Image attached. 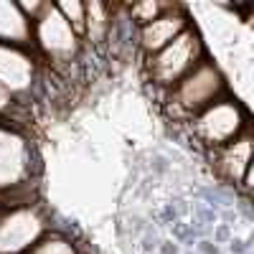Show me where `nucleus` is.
Segmentation results:
<instances>
[{
  "mask_svg": "<svg viewBox=\"0 0 254 254\" xmlns=\"http://www.w3.org/2000/svg\"><path fill=\"white\" fill-rule=\"evenodd\" d=\"M36 173L38 155L26 127L0 122V193L10 196L13 206L36 201Z\"/></svg>",
  "mask_w": 254,
  "mask_h": 254,
  "instance_id": "1",
  "label": "nucleus"
},
{
  "mask_svg": "<svg viewBox=\"0 0 254 254\" xmlns=\"http://www.w3.org/2000/svg\"><path fill=\"white\" fill-rule=\"evenodd\" d=\"M226 94H229V81L221 66L211 56H206L193 71L186 74L173 89L163 94V110L171 122L186 125L201 110L224 99Z\"/></svg>",
  "mask_w": 254,
  "mask_h": 254,
  "instance_id": "2",
  "label": "nucleus"
},
{
  "mask_svg": "<svg viewBox=\"0 0 254 254\" xmlns=\"http://www.w3.org/2000/svg\"><path fill=\"white\" fill-rule=\"evenodd\" d=\"M183 127L188 130L190 140L198 147H203L206 153H214L219 147L229 145L231 140H237L239 135L252 130V115H249L244 102L226 94L224 99H219L214 104H208L206 110H201Z\"/></svg>",
  "mask_w": 254,
  "mask_h": 254,
  "instance_id": "3",
  "label": "nucleus"
},
{
  "mask_svg": "<svg viewBox=\"0 0 254 254\" xmlns=\"http://www.w3.org/2000/svg\"><path fill=\"white\" fill-rule=\"evenodd\" d=\"M206 56L208 54H206L203 36L198 33V28L193 23H190L165 49H160L153 56H145V76L163 97L168 89H173L186 74L193 71Z\"/></svg>",
  "mask_w": 254,
  "mask_h": 254,
  "instance_id": "4",
  "label": "nucleus"
},
{
  "mask_svg": "<svg viewBox=\"0 0 254 254\" xmlns=\"http://www.w3.org/2000/svg\"><path fill=\"white\" fill-rule=\"evenodd\" d=\"M81 49V36L61 18L54 3H46L41 15L33 20V51L41 64H49L56 71H69L79 61Z\"/></svg>",
  "mask_w": 254,
  "mask_h": 254,
  "instance_id": "5",
  "label": "nucleus"
},
{
  "mask_svg": "<svg viewBox=\"0 0 254 254\" xmlns=\"http://www.w3.org/2000/svg\"><path fill=\"white\" fill-rule=\"evenodd\" d=\"M51 231V219L38 201L8 206L0 214V254H26Z\"/></svg>",
  "mask_w": 254,
  "mask_h": 254,
  "instance_id": "6",
  "label": "nucleus"
},
{
  "mask_svg": "<svg viewBox=\"0 0 254 254\" xmlns=\"http://www.w3.org/2000/svg\"><path fill=\"white\" fill-rule=\"evenodd\" d=\"M44 64L33 49H18L0 44V87L15 99L28 102L41 81Z\"/></svg>",
  "mask_w": 254,
  "mask_h": 254,
  "instance_id": "7",
  "label": "nucleus"
},
{
  "mask_svg": "<svg viewBox=\"0 0 254 254\" xmlns=\"http://www.w3.org/2000/svg\"><path fill=\"white\" fill-rule=\"evenodd\" d=\"M188 26H190V15H188L186 5L173 3L163 15H158V18L150 20L147 26H142V28L135 31V46H137V51L142 54V59H145V56H153V54H158L160 49H165V46L171 44L178 33H183Z\"/></svg>",
  "mask_w": 254,
  "mask_h": 254,
  "instance_id": "8",
  "label": "nucleus"
},
{
  "mask_svg": "<svg viewBox=\"0 0 254 254\" xmlns=\"http://www.w3.org/2000/svg\"><path fill=\"white\" fill-rule=\"evenodd\" d=\"M252 153H254V135L249 130L208 155H211V165H214L216 176L224 183L239 188L252 176Z\"/></svg>",
  "mask_w": 254,
  "mask_h": 254,
  "instance_id": "9",
  "label": "nucleus"
},
{
  "mask_svg": "<svg viewBox=\"0 0 254 254\" xmlns=\"http://www.w3.org/2000/svg\"><path fill=\"white\" fill-rule=\"evenodd\" d=\"M0 44L33 49V23L20 13L15 0H0Z\"/></svg>",
  "mask_w": 254,
  "mask_h": 254,
  "instance_id": "10",
  "label": "nucleus"
},
{
  "mask_svg": "<svg viewBox=\"0 0 254 254\" xmlns=\"http://www.w3.org/2000/svg\"><path fill=\"white\" fill-rule=\"evenodd\" d=\"M115 10H117V5H107V3H99V0L87 3V18H84L81 41H87L92 46H102L112 33Z\"/></svg>",
  "mask_w": 254,
  "mask_h": 254,
  "instance_id": "11",
  "label": "nucleus"
},
{
  "mask_svg": "<svg viewBox=\"0 0 254 254\" xmlns=\"http://www.w3.org/2000/svg\"><path fill=\"white\" fill-rule=\"evenodd\" d=\"M171 5L173 3H165V0H137V3L125 5V15L132 23V28L137 31V28L147 26L150 20H155L158 15H163Z\"/></svg>",
  "mask_w": 254,
  "mask_h": 254,
  "instance_id": "12",
  "label": "nucleus"
},
{
  "mask_svg": "<svg viewBox=\"0 0 254 254\" xmlns=\"http://www.w3.org/2000/svg\"><path fill=\"white\" fill-rule=\"evenodd\" d=\"M26 254H81V252H79V244L69 234L51 229L49 234L41 237Z\"/></svg>",
  "mask_w": 254,
  "mask_h": 254,
  "instance_id": "13",
  "label": "nucleus"
},
{
  "mask_svg": "<svg viewBox=\"0 0 254 254\" xmlns=\"http://www.w3.org/2000/svg\"><path fill=\"white\" fill-rule=\"evenodd\" d=\"M0 122H13V125H20V127L26 122V102L15 99L3 87H0Z\"/></svg>",
  "mask_w": 254,
  "mask_h": 254,
  "instance_id": "14",
  "label": "nucleus"
},
{
  "mask_svg": "<svg viewBox=\"0 0 254 254\" xmlns=\"http://www.w3.org/2000/svg\"><path fill=\"white\" fill-rule=\"evenodd\" d=\"M54 5L61 13V18L81 36L84 33V18H87V3H81V0H61V3H54Z\"/></svg>",
  "mask_w": 254,
  "mask_h": 254,
  "instance_id": "15",
  "label": "nucleus"
},
{
  "mask_svg": "<svg viewBox=\"0 0 254 254\" xmlns=\"http://www.w3.org/2000/svg\"><path fill=\"white\" fill-rule=\"evenodd\" d=\"M0 203H3L5 208H8V206H13V203H10V196H5V193H0Z\"/></svg>",
  "mask_w": 254,
  "mask_h": 254,
  "instance_id": "16",
  "label": "nucleus"
},
{
  "mask_svg": "<svg viewBox=\"0 0 254 254\" xmlns=\"http://www.w3.org/2000/svg\"><path fill=\"white\" fill-rule=\"evenodd\" d=\"M3 208H5V206H3V203H0V214H3Z\"/></svg>",
  "mask_w": 254,
  "mask_h": 254,
  "instance_id": "17",
  "label": "nucleus"
}]
</instances>
